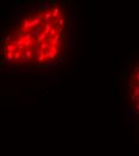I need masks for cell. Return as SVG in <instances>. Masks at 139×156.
Wrapping results in <instances>:
<instances>
[{
    "label": "cell",
    "instance_id": "7a4b0ae2",
    "mask_svg": "<svg viewBox=\"0 0 139 156\" xmlns=\"http://www.w3.org/2000/svg\"><path fill=\"white\" fill-rule=\"evenodd\" d=\"M128 94L131 98V103L139 118V62H137L131 72L128 82Z\"/></svg>",
    "mask_w": 139,
    "mask_h": 156
},
{
    "label": "cell",
    "instance_id": "6da1fadb",
    "mask_svg": "<svg viewBox=\"0 0 139 156\" xmlns=\"http://www.w3.org/2000/svg\"><path fill=\"white\" fill-rule=\"evenodd\" d=\"M68 42V15L60 4L25 12L5 35L2 59L15 66H44L58 61Z\"/></svg>",
    "mask_w": 139,
    "mask_h": 156
}]
</instances>
